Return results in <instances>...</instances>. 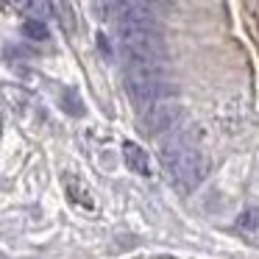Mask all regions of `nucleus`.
I'll return each instance as SVG.
<instances>
[{
	"mask_svg": "<svg viewBox=\"0 0 259 259\" xmlns=\"http://www.w3.org/2000/svg\"><path fill=\"white\" fill-rule=\"evenodd\" d=\"M123 162H125V167L137 176L151 173V167H148V153L142 151L137 142H123Z\"/></svg>",
	"mask_w": 259,
	"mask_h": 259,
	"instance_id": "4",
	"label": "nucleus"
},
{
	"mask_svg": "<svg viewBox=\"0 0 259 259\" xmlns=\"http://www.w3.org/2000/svg\"><path fill=\"white\" fill-rule=\"evenodd\" d=\"M237 229L242 234H256L259 231V206H245L237 214Z\"/></svg>",
	"mask_w": 259,
	"mask_h": 259,
	"instance_id": "5",
	"label": "nucleus"
},
{
	"mask_svg": "<svg viewBox=\"0 0 259 259\" xmlns=\"http://www.w3.org/2000/svg\"><path fill=\"white\" fill-rule=\"evenodd\" d=\"M62 106H64V112H67V114H81V112H84V106H81V101H78V95H75V90H64Z\"/></svg>",
	"mask_w": 259,
	"mask_h": 259,
	"instance_id": "7",
	"label": "nucleus"
},
{
	"mask_svg": "<svg viewBox=\"0 0 259 259\" xmlns=\"http://www.w3.org/2000/svg\"><path fill=\"white\" fill-rule=\"evenodd\" d=\"M28 14L31 17H36V20H45V17H51V3L48 0H28Z\"/></svg>",
	"mask_w": 259,
	"mask_h": 259,
	"instance_id": "8",
	"label": "nucleus"
},
{
	"mask_svg": "<svg viewBox=\"0 0 259 259\" xmlns=\"http://www.w3.org/2000/svg\"><path fill=\"white\" fill-rule=\"evenodd\" d=\"M159 159L167 173V181L181 195L192 192L209 173V156L192 125L167 131L159 142Z\"/></svg>",
	"mask_w": 259,
	"mask_h": 259,
	"instance_id": "1",
	"label": "nucleus"
},
{
	"mask_svg": "<svg viewBox=\"0 0 259 259\" xmlns=\"http://www.w3.org/2000/svg\"><path fill=\"white\" fill-rule=\"evenodd\" d=\"M181 114H184V109L176 98H162V101L151 103L145 112H140V131L148 137H162L179 128Z\"/></svg>",
	"mask_w": 259,
	"mask_h": 259,
	"instance_id": "3",
	"label": "nucleus"
},
{
	"mask_svg": "<svg viewBox=\"0 0 259 259\" xmlns=\"http://www.w3.org/2000/svg\"><path fill=\"white\" fill-rule=\"evenodd\" d=\"M98 48H101V53H103L106 59H112V45H109V36L103 34V31L98 34Z\"/></svg>",
	"mask_w": 259,
	"mask_h": 259,
	"instance_id": "9",
	"label": "nucleus"
},
{
	"mask_svg": "<svg viewBox=\"0 0 259 259\" xmlns=\"http://www.w3.org/2000/svg\"><path fill=\"white\" fill-rule=\"evenodd\" d=\"M23 34L28 36V39L45 42L48 36H51V31H48L45 20H36V17H31V20H25V23H23Z\"/></svg>",
	"mask_w": 259,
	"mask_h": 259,
	"instance_id": "6",
	"label": "nucleus"
},
{
	"mask_svg": "<svg viewBox=\"0 0 259 259\" xmlns=\"http://www.w3.org/2000/svg\"><path fill=\"white\" fill-rule=\"evenodd\" d=\"M125 90H128L131 106L137 109V114L145 112L151 103L162 101V98H173L176 87L167 78L162 64L151 62H137V59H125Z\"/></svg>",
	"mask_w": 259,
	"mask_h": 259,
	"instance_id": "2",
	"label": "nucleus"
}]
</instances>
